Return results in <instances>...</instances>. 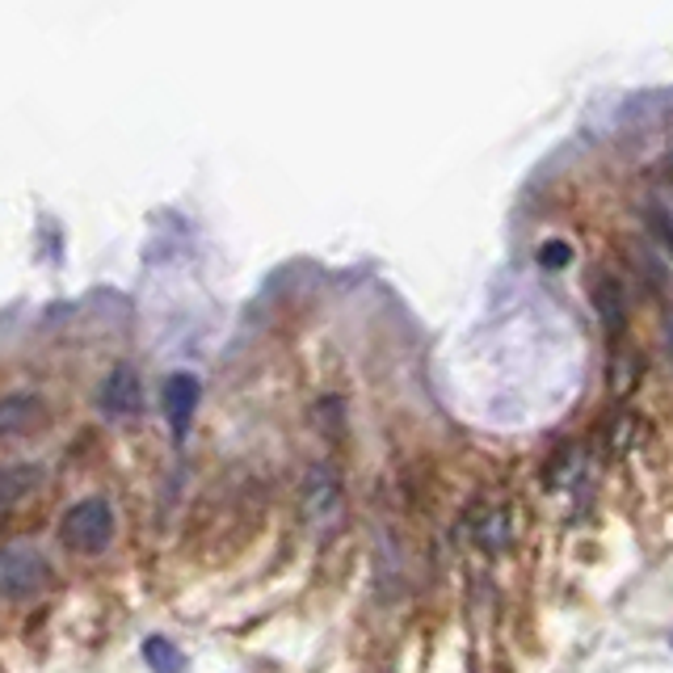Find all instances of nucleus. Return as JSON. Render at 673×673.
I'll return each mask as SVG.
<instances>
[{
  "instance_id": "f257e3e1",
  "label": "nucleus",
  "mask_w": 673,
  "mask_h": 673,
  "mask_svg": "<svg viewBox=\"0 0 673 673\" xmlns=\"http://www.w3.org/2000/svg\"><path fill=\"white\" fill-rule=\"evenodd\" d=\"M60 539H64L67 551H80V556L105 551L110 539H114V510H110V501L89 497V501L72 506L64 526H60Z\"/></svg>"
},
{
  "instance_id": "20e7f679",
  "label": "nucleus",
  "mask_w": 673,
  "mask_h": 673,
  "mask_svg": "<svg viewBox=\"0 0 673 673\" xmlns=\"http://www.w3.org/2000/svg\"><path fill=\"white\" fill-rule=\"evenodd\" d=\"M101 413L105 417H130L144 409V387H139V375L130 366H114L110 379L101 384Z\"/></svg>"
},
{
  "instance_id": "9d476101",
  "label": "nucleus",
  "mask_w": 673,
  "mask_h": 673,
  "mask_svg": "<svg viewBox=\"0 0 673 673\" xmlns=\"http://www.w3.org/2000/svg\"><path fill=\"white\" fill-rule=\"evenodd\" d=\"M539 265L551 270V274H556V270H569V265H573V249H569L564 240H551V245L539 249Z\"/></svg>"
},
{
  "instance_id": "f03ea898",
  "label": "nucleus",
  "mask_w": 673,
  "mask_h": 673,
  "mask_svg": "<svg viewBox=\"0 0 673 673\" xmlns=\"http://www.w3.org/2000/svg\"><path fill=\"white\" fill-rule=\"evenodd\" d=\"M47 585V556L34 544H9L0 551V598L26 602Z\"/></svg>"
},
{
  "instance_id": "423d86ee",
  "label": "nucleus",
  "mask_w": 673,
  "mask_h": 673,
  "mask_svg": "<svg viewBox=\"0 0 673 673\" xmlns=\"http://www.w3.org/2000/svg\"><path fill=\"white\" fill-rule=\"evenodd\" d=\"M38 417H42V400L38 396H4L0 400V438L30 429Z\"/></svg>"
},
{
  "instance_id": "39448f33",
  "label": "nucleus",
  "mask_w": 673,
  "mask_h": 673,
  "mask_svg": "<svg viewBox=\"0 0 673 673\" xmlns=\"http://www.w3.org/2000/svg\"><path fill=\"white\" fill-rule=\"evenodd\" d=\"M303 510H308V518H312L321 531H328V526L341 518V493H337V484L328 481V476H321V481L308 488Z\"/></svg>"
},
{
  "instance_id": "1a4fd4ad",
  "label": "nucleus",
  "mask_w": 673,
  "mask_h": 673,
  "mask_svg": "<svg viewBox=\"0 0 673 673\" xmlns=\"http://www.w3.org/2000/svg\"><path fill=\"white\" fill-rule=\"evenodd\" d=\"M594 295H598V312H602L607 328H623V295H619V287L602 278V283L594 287Z\"/></svg>"
},
{
  "instance_id": "6e6552de",
  "label": "nucleus",
  "mask_w": 673,
  "mask_h": 673,
  "mask_svg": "<svg viewBox=\"0 0 673 673\" xmlns=\"http://www.w3.org/2000/svg\"><path fill=\"white\" fill-rule=\"evenodd\" d=\"M144 661H148V670H152V673H186V670H190L186 652H182V648H177L173 640H164V636L144 640Z\"/></svg>"
},
{
  "instance_id": "7ed1b4c3",
  "label": "nucleus",
  "mask_w": 673,
  "mask_h": 673,
  "mask_svg": "<svg viewBox=\"0 0 673 673\" xmlns=\"http://www.w3.org/2000/svg\"><path fill=\"white\" fill-rule=\"evenodd\" d=\"M198 400H202V384L194 379L190 371H177L164 384V413H169V425H173V438H186L194 413H198Z\"/></svg>"
},
{
  "instance_id": "0eeeda50",
  "label": "nucleus",
  "mask_w": 673,
  "mask_h": 673,
  "mask_svg": "<svg viewBox=\"0 0 673 673\" xmlns=\"http://www.w3.org/2000/svg\"><path fill=\"white\" fill-rule=\"evenodd\" d=\"M38 481H42V468H34V463L0 468V510H4V506H13V501H22V497H26Z\"/></svg>"
}]
</instances>
